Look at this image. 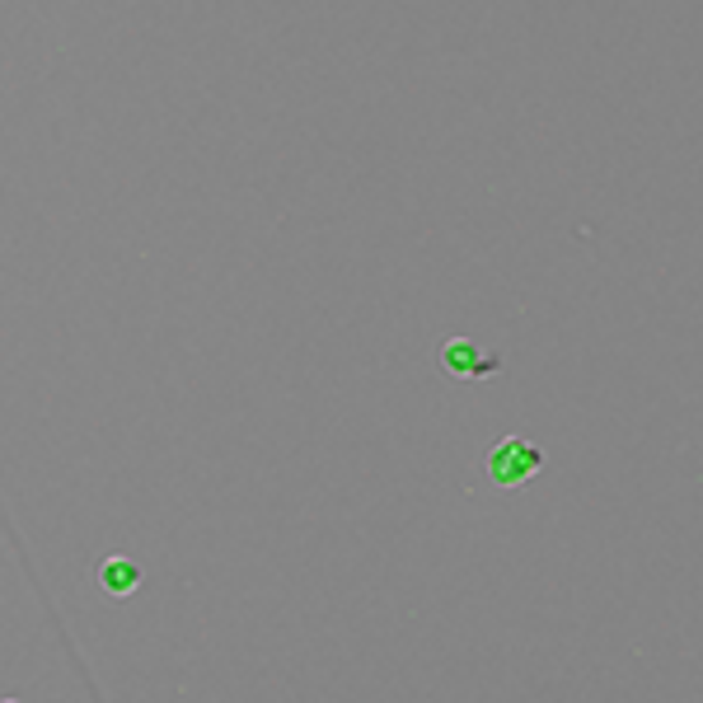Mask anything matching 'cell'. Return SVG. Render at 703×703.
Returning a JSON list of instances; mask_svg holds the SVG:
<instances>
[{
  "label": "cell",
  "mask_w": 703,
  "mask_h": 703,
  "mask_svg": "<svg viewBox=\"0 0 703 703\" xmlns=\"http://www.w3.org/2000/svg\"><path fill=\"white\" fill-rule=\"evenodd\" d=\"M483 465H488V473H493L497 483H520V479H530V473H535L539 455L526 446V441H512V436H506V441H497V446L488 450Z\"/></svg>",
  "instance_id": "cell-1"
},
{
  "label": "cell",
  "mask_w": 703,
  "mask_h": 703,
  "mask_svg": "<svg viewBox=\"0 0 703 703\" xmlns=\"http://www.w3.org/2000/svg\"><path fill=\"white\" fill-rule=\"evenodd\" d=\"M441 362H446V371H465V375H483V371H497V362L493 356H483L473 352V348H465V342H450L446 352H441Z\"/></svg>",
  "instance_id": "cell-2"
},
{
  "label": "cell",
  "mask_w": 703,
  "mask_h": 703,
  "mask_svg": "<svg viewBox=\"0 0 703 703\" xmlns=\"http://www.w3.org/2000/svg\"><path fill=\"white\" fill-rule=\"evenodd\" d=\"M104 586H108L113 596L137 591V563H132V558H113V563L104 567Z\"/></svg>",
  "instance_id": "cell-3"
}]
</instances>
